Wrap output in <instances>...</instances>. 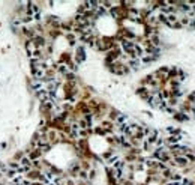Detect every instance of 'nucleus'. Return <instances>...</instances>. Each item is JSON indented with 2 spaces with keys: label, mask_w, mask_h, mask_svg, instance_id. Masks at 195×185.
<instances>
[{
  "label": "nucleus",
  "mask_w": 195,
  "mask_h": 185,
  "mask_svg": "<svg viewBox=\"0 0 195 185\" xmlns=\"http://www.w3.org/2000/svg\"><path fill=\"white\" fill-rule=\"evenodd\" d=\"M0 151H2V149H0Z\"/></svg>",
  "instance_id": "nucleus-3"
},
{
  "label": "nucleus",
  "mask_w": 195,
  "mask_h": 185,
  "mask_svg": "<svg viewBox=\"0 0 195 185\" xmlns=\"http://www.w3.org/2000/svg\"><path fill=\"white\" fill-rule=\"evenodd\" d=\"M8 146H9V144H8L6 141H3V143H0V149H2V151H3V149H8Z\"/></svg>",
  "instance_id": "nucleus-2"
},
{
  "label": "nucleus",
  "mask_w": 195,
  "mask_h": 185,
  "mask_svg": "<svg viewBox=\"0 0 195 185\" xmlns=\"http://www.w3.org/2000/svg\"><path fill=\"white\" fill-rule=\"evenodd\" d=\"M24 157H26V152H23V151H18V152H15V155H14V161L20 163V161H21Z\"/></svg>",
  "instance_id": "nucleus-1"
}]
</instances>
